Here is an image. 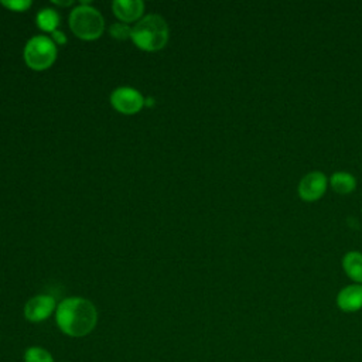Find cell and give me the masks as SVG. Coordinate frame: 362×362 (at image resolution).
Returning <instances> with one entry per match:
<instances>
[{
  "mask_svg": "<svg viewBox=\"0 0 362 362\" xmlns=\"http://www.w3.org/2000/svg\"><path fill=\"white\" fill-rule=\"evenodd\" d=\"M55 322L62 334L82 338L95 329L98 310L92 301L83 297H68L57 305Z\"/></svg>",
  "mask_w": 362,
  "mask_h": 362,
  "instance_id": "6da1fadb",
  "label": "cell"
},
{
  "mask_svg": "<svg viewBox=\"0 0 362 362\" xmlns=\"http://www.w3.org/2000/svg\"><path fill=\"white\" fill-rule=\"evenodd\" d=\"M59 24V14L54 8H42L37 14V25L42 31L54 33Z\"/></svg>",
  "mask_w": 362,
  "mask_h": 362,
  "instance_id": "7c38bea8",
  "label": "cell"
},
{
  "mask_svg": "<svg viewBox=\"0 0 362 362\" xmlns=\"http://www.w3.org/2000/svg\"><path fill=\"white\" fill-rule=\"evenodd\" d=\"M329 185L331 188L341 195H346L354 192V189L356 188V178L346 171H337L334 174H331L329 177Z\"/></svg>",
  "mask_w": 362,
  "mask_h": 362,
  "instance_id": "8fae6325",
  "label": "cell"
},
{
  "mask_svg": "<svg viewBox=\"0 0 362 362\" xmlns=\"http://www.w3.org/2000/svg\"><path fill=\"white\" fill-rule=\"evenodd\" d=\"M57 58V45L52 38L47 35L33 37L24 48V61L28 68L34 71H44L49 68Z\"/></svg>",
  "mask_w": 362,
  "mask_h": 362,
  "instance_id": "277c9868",
  "label": "cell"
},
{
  "mask_svg": "<svg viewBox=\"0 0 362 362\" xmlns=\"http://www.w3.org/2000/svg\"><path fill=\"white\" fill-rule=\"evenodd\" d=\"M1 4L11 11H24L30 8L31 1L30 0H10V1H1Z\"/></svg>",
  "mask_w": 362,
  "mask_h": 362,
  "instance_id": "9a60e30c",
  "label": "cell"
},
{
  "mask_svg": "<svg viewBox=\"0 0 362 362\" xmlns=\"http://www.w3.org/2000/svg\"><path fill=\"white\" fill-rule=\"evenodd\" d=\"M342 267L345 274L358 284H362V253L351 250L342 257Z\"/></svg>",
  "mask_w": 362,
  "mask_h": 362,
  "instance_id": "30bf717a",
  "label": "cell"
},
{
  "mask_svg": "<svg viewBox=\"0 0 362 362\" xmlns=\"http://www.w3.org/2000/svg\"><path fill=\"white\" fill-rule=\"evenodd\" d=\"M133 42L144 51H158L168 41V25L158 14H148L132 28Z\"/></svg>",
  "mask_w": 362,
  "mask_h": 362,
  "instance_id": "7a4b0ae2",
  "label": "cell"
},
{
  "mask_svg": "<svg viewBox=\"0 0 362 362\" xmlns=\"http://www.w3.org/2000/svg\"><path fill=\"white\" fill-rule=\"evenodd\" d=\"M110 102L117 112L123 115H133L143 107L144 98L137 89L130 86H122L112 92Z\"/></svg>",
  "mask_w": 362,
  "mask_h": 362,
  "instance_id": "5b68a950",
  "label": "cell"
},
{
  "mask_svg": "<svg viewBox=\"0 0 362 362\" xmlns=\"http://www.w3.org/2000/svg\"><path fill=\"white\" fill-rule=\"evenodd\" d=\"M51 37H52V41L55 42V44H59V45H64L65 42H66V37H65V34L64 33H61V31H54V33H51Z\"/></svg>",
  "mask_w": 362,
  "mask_h": 362,
  "instance_id": "2e32d148",
  "label": "cell"
},
{
  "mask_svg": "<svg viewBox=\"0 0 362 362\" xmlns=\"http://www.w3.org/2000/svg\"><path fill=\"white\" fill-rule=\"evenodd\" d=\"M109 31H110V35L113 38H117V40H126V38L132 37V28L124 23L112 24Z\"/></svg>",
  "mask_w": 362,
  "mask_h": 362,
  "instance_id": "5bb4252c",
  "label": "cell"
},
{
  "mask_svg": "<svg viewBox=\"0 0 362 362\" xmlns=\"http://www.w3.org/2000/svg\"><path fill=\"white\" fill-rule=\"evenodd\" d=\"M55 298L49 294H38L30 298L24 305V318L30 322H42L57 310Z\"/></svg>",
  "mask_w": 362,
  "mask_h": 362,
  "instance_id": "52a82bcc",
  "label": "cell"
},
{
  "mask_svg": "<svg viewBox=\"0 0 362 362\" xmlns=\"http://www.w3.org/2000/svg\"><path fill=\"white\" fill-rule=\"evenodd\" d=\"M69 27L76 37L89 41L102 35L105 21L96 8L89 4H81L71 11Z\"/></svg>",
  "mask_w": 362,
  "mask_h": 362,
  "instance_id": "3957f363",
  "label": "cell"
},
{
  "mask_svg": "<svg viewBox=\"0 0 362 362\" xmlns=\"http://www.w3.org/2000/svg\"><path fill=\"white\" fill-rule=\"evenodd\" d=\"M337 305L344 313H356L362 308V284L345 286L337 294Z\"/></svg>",
  "mask_w": 362,
  "mask_h": 362,
  "instance_id": "ba28073f",
  "label": "cell"
},
{
  "mask_svg": "<svg viewBox=\"0 0 362 362\" xmlns=\"http://www.w3.org/2000/svg\"><path fill=\"white\" fill-rule=\"evenodd\" d=\"M328 187V178L321 171H311L305 174L298 182V197L305 202H314L320 199Z\"/></svg>",
  "mask_w": 362,
  "mask_h": 362,
  "instance_id": "8992f818",
  "label": "cell"
},
{
  "mask_svg": "<svg viewBox=\"0 0 362 362\" xmlns=\"http://www.w3.org/2000/svg\"><path fill=\"white\" fill-rule=\"evenodd\" d=\"M23 361L24 362H55L52 354L38 345L28 346L24 354H23Z\"/></svg>",
  "mask_w": 362,
  "mask_h": 362,
  "instance_id": "4fadbf2b",
  "label": "cell"
},
{
  "mask_svg": "<svg viewBox=\"0 0 362 362\" xmlns=\"http://www.w3.org/2000/svg\"><path fill=\"white\" fill-rule=\"evenodd\" d=\"M112 8L120 21L132 23L141 17L144 11V3L140 0H115Z\"/></svg>",
  "mask_w": 362,
  "mask_h": 362,
  "instance_id": "9c48e42d",
  "label": "cell"
}]
</instances>
